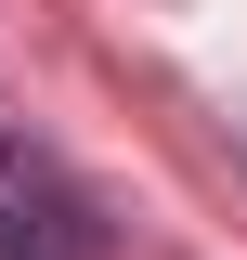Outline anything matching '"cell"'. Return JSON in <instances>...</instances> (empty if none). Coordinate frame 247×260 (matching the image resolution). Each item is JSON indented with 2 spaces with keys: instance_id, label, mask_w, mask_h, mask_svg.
I'll return each instance as SVG.
<instances>
[{
  "instance_id": "cell-1",
  "label": "cell",
  "mask_w": 247,
  "mask_h": 260,
  "mask_svg": "<svg viewBox=\"0 0 247 260\" xmlns=\"http://www.w3.org/2000/svg\"><path fill=\"white\" fill-rule=\"evenodd\" d=\"M0 260H104V208L13 130H0Z\"/></svg>"
}]
</instances>
